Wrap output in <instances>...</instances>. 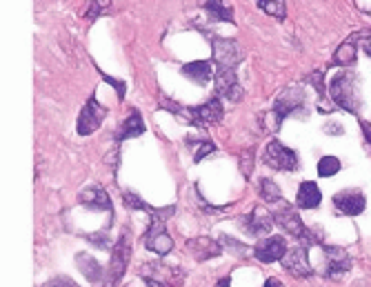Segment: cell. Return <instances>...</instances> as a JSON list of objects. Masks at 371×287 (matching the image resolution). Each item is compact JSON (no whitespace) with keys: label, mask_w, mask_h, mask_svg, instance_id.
<instances>
[{"label":"cell","mask_w":371,"mask_h":287,"mask_svg":"<svg viewBox=\"0 0 371 287\" xmlns=\"http://www.w3.org/2000/svg\"><path fill=\"white\" fill-rule=\"evenodd\" d=\"M283 269L289 271L291 276H296V279H309L314 274V269L312 265H309V256H307V250L302 245L298 247H291L287 250V254L283 256Z\"/></svg>","instance_id":"7c38bea8"},{"label":"cell","mask_w":371,"mask_h":287,"mask_svg":"<svg viewBox=\"0 0 371 287\" xmlns=\"http://www.w3.org/2000/svg\"><path fill=\"white\" fill-rule=\"evenodd\" d=\"M87 240H91L96 247H100V250H107L110 247V240H107V234H94V236H85Z\"/></svg>","instance_id":"d590c367"},{"label":"cell","mask_w":371,"mask_h":287,"mask_svg":"<svg viewBox=\"0 0 371 287\" xmlns=\"http://www.w3.org/2000/svg\"><path fill=\"white\" fill-rule=\"evenodd\" d=\"M258 123H260L262 131H267V134H276L278 129H281V125H283V118L278 116L273 110H267V112H262V114L258 116Z\"/></svg>","instance_id":"83f0119b"},{"label":"cell","mask_w":371,"mask_h":287,"mask_svg":"<svg viewBox=\"0 0 371 287\" xmlns=\"http://www.w3.org/2000/svg\"><path fill=\"white\" fill-rule=\"evenodd\" d=\"M105 116H107V110L98 102L96 96H91V98L85 102V107L81 110V116H78V125H76V131H78L81 136L94 134V131L102 125Z\"/></svg>","instance_id":"30bf717a"},{"label":"cell","mask_w":371,"mask_h":287,"mask_svg":"<svg viewBox=\"0 0 371 287\" xmlns=\"http://www.w3.org/2000/svg\"><path fill=\"white\" fill-rule=\"evenodd\" d=\"M322 201V194L318 189L316 183L312 180H305V183L298 187V194H296V205L300 209H316Z\"/></svg>","instance_id":"7402d4cb"},{"label":"cell","mask_w":371,"mask_h":287,"mask_svg":"<svg viewBox=\"0 0 371 287\" xmlns=\"http://www.w3.org/2000/svg\"><path fill=\"white\" fill-rule=\"evenodd\" d=\"M363 52L371 58V38H367V40L363 42Z\"/></svg>","instance_id":"60d3db41"},{"label":"cell","mask_w":371,"mask_h":287,"mask_svg":"<svg viewBox=\"0 0 371 287\" xmlns=\"http://www.w3.org/2000/svg\"><path fill=\"white\" fill-rule=\"evenodd\" d=\"M145 134V123H143V116L138 114L136 110L129 112V116L122 120L120 127L116 129L114 139L116 143H122V141H129V139H136V136H143Z\"/></svg>","instance_id":"ffe728a7"},{"label":"cell","mask_w":371,"mask_h":287,"mask_svg":"<svg viewBox=\"0 0 371 287\" xmlns=\"http://www.w3.org/2000/svg\"><path fill=\"white\" fill-rule=\"evenodd\" d=\"M242 228L249 232L252 236H265V234H271V228H273V214H269V211L265 207L256 205L249 214L242 216Z\"/></svg>","instance_id":"9a60e30c"},{"label":"cell","mask_w":371,"mask_h":287,"mask_svg":"<svg viewBox=\"0 0 371 287\" xmlns=\"http://www.w3.org/2000/svg\"><path fill=\"white\" fill-rule=\"evenodd\" d=\"M322 78H324L322 71H312V74H307V76H305V83L316 87V92H318V110L322 114H329V112H334V107L327 100H324V83H322Z\"/></svg>","instance_id":"484cf974"},{"label":"cell","mask_w":371,"mask_h":287,"mask_svg":"<svg viewBox=\"0 0 371 287\" xmlns=\"http://www.w3.org/2000/svg\"><path fill=\"white\" fill-rule=\"evenodd\" d=\"M78 203L89 207V209H96V211H114L112 199L100 185H89L78 194Z\"/></svg>","instance_id":"ac0fdd59"},{"label":"cell","mask_w":371,"mask_h":287,"mask_svg":"<svg viewBox=\"0 0 371 287\" xmlns=\"http://www.w3.org/2000/svg\"><path fill=\"white\" fill-rule=\"evenodd\" d=\"M260 196L267 203H278V201L283 199V192H281V187H278L271 178H260Z\"/></svg>","instance_id":"f1b7e54d"},{"label":"cell","mask_w":371,"mask_h":287,"mask_svg":"<svg viewBox=\"0 0 371 287\" xmlns=\"http://www.w3.org/2000/svg\"><path fill=\"white\" fill-rule=\"evenodd\" d=\"M287 250H289L287 240L283 236H267L254 247V256L260 263H276V261H283Z\"/></svg>","instance_id":"5bb4252c"},{"label":"cell","mask_w":371,"mask_h":287,"mask_svg":"<svg viewBox=\"0 0 371 287\" xmlns=\"http://www.w3.org/2000/svg\"><path fill=\"white\" fill-rule=\"evenodd\" d=\"M351 269V256L343 247H324V274L329 279H343Z\"/></svg>","instance_id":"8fae6325"},{"label":"cell","mask_w":371,"mask_h":287,"mask_svg":"<svg viewBox=\"0 0 371 287\" xmlns=\"http://www.w3.org/2000/svg\"><path fill=\"white\" fill-rule=\"evenodd\" d=\"M340 172V160L336 156H322L318 160V174L322 178H331Z\"/></svg>","instance_id":"4dcf8cb0"},{"label":"cell","mask_w":371,"mask_h":287,"mask_svg":"<svg viewBox=\"0 0 371 287\" xmlns=\"http://www.w3.org/2000/svg\"><path fill=\"white\" fill-rule=\"evenodd\" d=\"M334 205L340 214L345 216H360L367 207V199L358 189H347V192H338L334 196Z\"/></svg>","instance_id":"2e32d148"},{"label":"cell","mask_w":371,"mask_h":287,"mask_svg":"<svg viewBox=\"0 0 371 287\" xmlns=\"http://www.w3.org/2000/svg\"><path fill=\"white\" fill-rule=\"evenodd\" d=\"M45 287H78L76 283H71L69 279H58V281H52V283H47Z\"/></svg>","instance_id":"8d00e7d4"},{"label":"cell","mask_w":371,"mask_h":287,"mask_svg":"<svg viewBox=\"0 0 371 287\" xmlns=\"http://www.w3.org/2000/svg\"><path fill=\"white\" fill-rule=\"evenodd\" d=\"M329 96L334 105L349 114H358L360 96H358V76L353 71H340L329 83Z\"/></svg>","instance_id":"6da1fadb"},{"label":"cell","mask_w":371,"mask_h":287,"mask_svg":"<svg viewBox=\"0 0 371 287\" xmlns=\"http://www.w3.org/2000/svg\"><path fill=\"white\" fill-rule=\"evenodd\" d=\"M187 252L194 256L196 261H209V259H216V256H220L225 252L220 240H213L209 236H196V238H189L187 240Z\"/></svg>","instance_id":"e0dca14e"},{"label":"cell","mask_w":371,"mask_h":287,"mask_svg":"<svg viewBox=\"0 0 371 287\" xmlns=\"http://www.w3.org/2000/svg\"><path fill=\"white\" fill-rule=\"evenodd\" d=\"M273 221H276V225L281 228L283 232H287L289 236H293V238H298L302 245H314L316 243V238L309 234V230H307V225L302 223V218L298 216V211L293 209L291 205H283L278 211H273Z\"/></svg>","instance_id":"277c9868"},{"label":"cell","mask_w":371,"mask_h":287,"mask_svg":"<svg viewBox=\"0 0 371 287\" xmlns=\"http://www.w3.org/2000/svg\"><path fill=\"white\" fill-rule=\"evenodd\" d=\"M189 112H192V125L200 129H205L207 125H213V123H220L225 116L223 102L218 96L207 100L205 105H200V107H189Z\"/></svg>","instance_id":"4fadbf2b"},{"label":"cell","mask_w":371,"mask_h":287,"mask_svg":"<svg viewBox=\"0 0 371 287\" xmlns=\"http://www.w3.org/2000/svg\"><path fill=\"white\" fill-rule=\"evenodd\" d=\"M141 276L147 283V287H180L184 281V271L174 265L153 261L141 267Z\"/></svg>","instance_id":"3957f363"},{"label":"cell","mask_w":371,"mask_h":287,"mask_svg":"<svg viewBox=\"0 0 371 287\" xmlns=\"http://www.w3.org/2000/svg\"><path fill=\"white\" fill-rule=\"evenodd\" d=\"M231 285V276H225V279H220L218 283H216L213 287H229Z\"/></svg>","instance_id":"ab89813d"},{"label":"cell","mask_w":371,"mask_h":287,"mask_svg":"<svg viewBox=\"0 0 371 287\" xmlns=\"http://www.w3.org/2000/svg\"><path fill=\"white\" fill-rule=\"evenodd\" d=\"M256 5L260 11H265L267 16L278 18V20H285L287 18V5L285 0H256Z\"/></svg>","instance_id":"4316f807"},{"label":"cell","mask_w":371,"mask_h":287,"mask_svg":"<svg viewBox=\"0 0 371 287\" xmlns=\"http://www.w3.org/2000/svg\"><path fill=\"white\" fill-rule=\"evenodd\" d=\"M265 287H285L281 281H278V279H267L265 281Z\"/></svg>","instance_id":"f35d334b"},{"label":"cell","mask_w":371,"mask_h":287,"mask_svg":"<svg viewBox=\"0 0 371 287\" xmlns=\"http://www.w3.org/2000/svg\"><path fill=\"white\" fill-rule=\"evenodd\" d=\"M180 74L182 76H187L189 81L198 83V85H205L211 81V65L207 63V60H194V63H187L180 67Z\"/></svg>","instance_id":"603a6c76"},{"label":"cell","mask_w":371,"mask_h":287,"mask_svg":"<svg viewBox=\"0 0 371 287\" xmlns=\"http://www.w3.org/2000/svg\"><path fill=\"white\" fill-rule=\"evenodd\" d=\"M129 261H131V232H129V228H122L118 240L112 247L110 269H107L102 285L105 287H114L122 276H125V271L129 267Z\"/></svg>","instance_id":"7a4b0ae2"},{"label":"cell","mask_w":371,"mask_h":287,"mask_svg":"<svg viewBox=\"0 0 371 287\" xmlns=\"http://www.w3.org/2000/svg\"><path fill=\"white\" fill-rule=\"evenodd\" d=\"M355 38L358 36H349L340 47L336 49L331 58V67H351L355 63V56H358V47H355Z\"/></svg>","instance_id":"cb8c5ba5"},{"label":"cell","mask_w":371,"mask_h":287,"mask_svg":"<svg viewBox=\"0 0 371 287\" xmlns=\"http://www.w3.org/2000/svg\"><path fill=\"white\" fill-rule=\"evenodd\" d=\"M145 247L158 256H167L174 250V238L167 234L163 218H151L147 234H145Z\"/></svg>","instance_id":"52a82bcc"},{"label":"cell","mask_w":371,"mask_h":287,"mask_svg":"<svg viewBox=\"0 0 371 287\" xmlns=\"http://www.w3.org/2000/svg\"><path fill=\"white\" fill-rule=\"evenodd\" d=\"M305 107H307V98H305L302 89L289 87V89H285V92H281V94L276 96L271 110L285 120V118H289V116H296V114H298L300 110H305Z\"/></svg>","instance_id":"9c48e42d"},{"label":"cell","mask_w":371,"mask_h":287,"mask_svg":"<svg viewBox=\"0 0 371 287\" xmlns=\"http://www.w3.org/2000/svg\"><path fill=\"white\" fill-rule=\"evenodd\" d=\"M122 203H125L129 209L147 211V214H151V218H163V221H167L169 216H174V211H176L174 205H169V207H151L149 203H145L141 196L134 194V192H122Z\"/></svg>","instance_id":"d6986e66"},{"label":"cell","mask_w":371,"mask_h":287,"mask_svg":"<svg viewBox=\"0 0 371 287\" xmlns=\"http://www.w3.org/2000/svg\"><path fill=\"white\" fill-rule=\"evenodd\" d=\"M189 143V149L194 152V160L200 163V160H205L209 154L216 152V145L209 143V141H187Z\"/></svg>","instance_id":"f546056e"},{"label":"cell","mask_w":371,"mask_h":287,"mask_svg":"<svg viewBox=\"0 0 371 287\" xmlns=\"http://www.w3.org/2000/svg\"><path fill=\"white\" fill-rule=\"evenodd\" d=\"M203 7L211 20L234 23V7H231L227 0H203Z\"/></svg>","instance_id":"d4e9b609"},{"label":"cell","mask_w":371,"mask_h":287,"mask_svg":"<svg viewBox=\"0 0 371 287\" xmlns=\"http://www.w3.org/2000/svg\"><path fill=\"white\" fill-rule=\"evenodd\" d=\"M209 42L213 47V60L216 67H229L236 69L242 63V49L234 38H223V36H209Z\"/></svg>","instance_id":"5b68a950"},{"label":"cell","mask_w":371,"mask_h":287,"mask_svg":"<svg viewBox=\"0 0 371 287\" xmlns=\"http://www.w3.org/2000/svg\"><path fill=\"white\" fill-rule=\"evenodd\" d=\"M76 267L81 269V274L89 283H102L105 281V269L100 267V263L94 259V256L87 254V252L76 254Z\"/></svg>","instance_id":"44dd1931"},{"label":"cell","mask_w":371,"mask_h":287,"mask_svg":"<svg viewBox=\"0 0 371 287\" xmlns=\"http://www.w3.org/2000/svg\"><path fill=\"white\" fill-rule=\"evenodd\" d=\"M102 74V71H100ZM102 78L110 83V85H114L116 87V92H118V100H125V89H127V85L122 83V81H114V78H110L107 74H102Z\"/></svg>","instance_id":"e575fe53"},{"label":"cell","mask_w":371,"mask_h":287,"mask_svg":"<svg viewBox=\"0 0 371 287\" xmlns=\"http://www.w3.org/2000/svg\"><path fill=\"white\" fill-rule=\"evenodd\" d=\"M220 243H223V247H229V250H231V254H238V256H247V254H254V250H249V247H247V245L238 243V240H234V238H229V236H223V238H220Z\"/></svg>","instance_id":"836d02e7"},{"label":"cell","mask_w":371,"mask_h":287,"mask_svg":"<svg viewBox=\"0 0 371 287\" xmlns=\"http://www.w3.org/2000/svg\"><path fill=\"white\" fill-rule=\"evenodd\" d=\"M216 94L220 98H227L229 102H240L245 92L240 83L236 81V69H229V67H216Z\"/></svg>","instance_id":"ba28073f"},{"label":"cell","mask_w":371,"mask_h":287,"mask_svg":"<svg viewBox=\"0 0 371 287\" xmlns=\"http://www.w3.org/2000/svg\"><path fill=\"white\" fill-rule=\"evenodd\" d=\"M240 172L245 178H252L254 174V149H245L240 154Z\"/></svg>","instance_id":"d6a6232c"},{"label":"cell","mask_w":371,"mask_h":287,"mask_svg":"<svg viewBox=\"0 0 371 287\" xmlns=\"http://www.w3.org/2000/svg\"><path fill=\"white\" fill-rule=\"evenodd\" d=\"M112 9V0H91L87 9V20H96Z\"/></svg>","instance_id":"1f68e13d"},{"label":"cell","mask_w":371,"mask_h":287,"mask_svg":"<svg viewBox=\"0 0 371 287\" xmlns=\"http://www.w3.org/2000/svg\"><path fill=\"white\" fill-rule=\"evenodd\" d=\"M360 127H363V134H365L367 143L371 145V123H367V120H363V123H360Z\"/></svg>","instance_id":"74e56055"},{"label":"cell","mask_w":371,"mask_h":287,"mask_svg":"<svg viewBox=\"0 0 371 287\" xmlns=\"http://www.w3.org/2000/svg\"><path fill=\"white\" fill-rule=\"evenodd\" d=\"M262 163L271 170L278 172H296L298 170V156L293 149L285 147L278 141H269L265 147V154H262Z\"/></svg>","instance_id":"8992f818"}]
</instances>
